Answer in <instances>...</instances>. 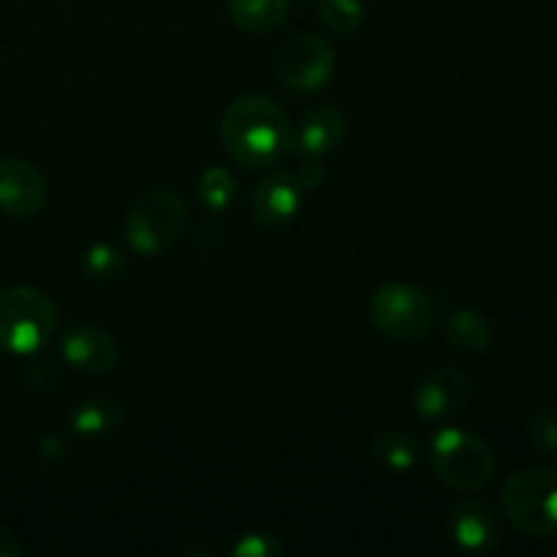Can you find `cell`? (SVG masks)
<instances>
[{"label": "cell", "instance_id": "6da1fadb", "mask_svg": "<svg viewBox=\"0 0 557 557\" xmlns=\"http://www.w3.org/2000/svg\"><path fill=\"white\" fill-rule=\"evenodd\" d=\"M221 141L228 158L239 166H275L292 150V123L272 96L245 92L223 112Z\"/></svg>", "mask_w": 557, "mask_h": 557}, {"label": "cell", "instance_id": "7a4b0ae2", "mask_svg": "<svg viewBox=\"0 0 557 557\" xmlns=\"http://www.w3.org/2000/svg\"><path fill=\"white\" fill-rule=\"evenodd\" d=\"M60 324L58 305L33 286L0 288V351L27 357L47 346Z\"/></svg>", "mask_w": 557, "mask_h": 557}, {"label": "cell", "instance_id": "3957f363", "mask_svg": "<svg viewBox=\"0 0 557 557\" xmlns=\"http://www.w3.org/2000/svg\"><path fill=\"white\" fill-rule=\"evenodd\" d=\"M185 226H188V207L183 196L163 185L145 190L131 205L123 223L128 248L147 259L169 253L183 239Z\"/></svg>", "mask_w": 557, "mask_h": 557}, {"label": "cell", "instance_id": "277c9868", "mask_svg": "<svg viewBox=\"0 0 557 557\" xmlns=\"http://www.w3.org/2000/svg\"><path fill=\"white\" fill-rule=\"evenodd\" d=\"M430 468L446 487L479 493L493 482L495 455L482 435L446 424L430 441Z\"/></svg>", "mask_w": 557, "mask_h": 557}, {"label": "cell", "instance_id": "5b68a950", "mask_svg": "<svg viewBox=\"0 0 557 557\" xmlns=\"http://www.w3.org/2000/svg\"><path fill=\"white\" fill-rule=\"evenodd\" d=\"M511 525L531 539L557 536V466L522 468L500 493Z\"/></svg>", "mask_w": 557, "mask_h": 557}, {"label": "cell", "instance_id": "8992f818", "mask_svg": "<svg viewBox=\"0 0 557 557\" xmlns=\"http://www.w3.org/2000/svg\"><path fill=\"white\" fill-rule=\"evenodd\" d=\"M370 324L392 343H419L435 324V305L424 288L392 281L370 297Z\"/></svg>", "mask_w": 557, "mask_h": 557}, {"label": "cell", "instance_id": "52a82bcc", "mask_svg": "<svg viewBox=\"0 0 557 557\" xmlns=\"http://www.w3.org/2000/svg\"><path fill=\"white\" fill-rule=\"evenodd\" d=\"M335 49L324 36L299 33L283 41L275 54V74L292 92H315L335 74Z\"/></svg>", "mask_w": 557, "mask_h": 557}, {"label": "cell", "instance_id": "ba28073f", "mask_svg": "<svg viewBox=\"0 0 557 557\" xmlns=\"http://www.w3.org/2000/svg\"><path fill=\"white\" fill-rule=\"evenodd\" d=\"M471 397V381L457 368H435L419 381L413 392V408L424 422L446 424L466 408Z\"/></svg>", "mask_w": 557, "mask_h": 557}, {"label": "cell", "instance_id": "9c48e42d", "mask_svg": "<svg viewBox=\"0 0 557 557\" xmlns=\"http://www.w3.org/2000/svg\"><path fill=\"white\" fill-rule=\"evenodd\" d=\"M60 354L82 375H107L117 368L120 346L112 332L96 324H76L60 341Z\"/></svg>", "mask_w": 557, "mask_h": 557}, {"label": "cell", "instance_id": "30bf717a", "mask_svg": "<svg viewBox=\"0 0 557 557\" xmlns=\"http://www.w3.org/2000/svg\"><path fill=\"white\" fill-rule=\"evenodd\" d=\"M47 205V180L22 158H0V212L9 218H33Z\"/></svg>", "mask_w": 557, "mask_h": 557}, {"label": "cell", "instance_id": "8fae6325", "mask_svg": "<svg viewBox=\"0 0 557 557\" xmlns=\"http://www.w3.org/2000/svg\"><path fill=\"white\" fill-rule=\"evenodd\" d=\"M449 533L466 553H493L500 544L504 528L493 506L479 498H466L451 509Z\"/></svg>", "mask_w": 557, "mask_h": 557}, {"label": "cell", "instance_id": "7c38bea8", "mask_svg": "<svg viewBox=\"0 0 557 557\" xmlns=\"http://www.w3.org/2000/svg\"><path fill=\"white\" fill-rule=\"evenodd\" d=\"M302 194L294 174L275 172L270 177L261 180L253 190V199H250V210H253V221L261 228H283L288 221H294V215L302 207Z\"/></svg>", "mask_w": 557, "mask_h": 557}, {"label": "cell", "instance_id": "4fadbf2b", "mask_svg": "<svg viewBox=\"0 0 557 557\" xmlns=\"http://www.w3.org/2000/svg\"><path fill=\"white\" fill-rule=\"evenodd\" d=\"M346 139V114L335 103H315L299 120L297 131L292 134L294 150L305 158H321L337 150Z\"/></svg>", "mask_w": 557, "mask_h": 557}, {"label": "cell", "instance_id": "5bb4252c", "mask_svg": "<svg viewBox=\"0 0 557 557\" xmlns=\"http://www.w3.org/2000/svg\"><path fill=\"white\" fill-rule=\"evenodd\" d=\"M446 341L462 357H479L493 343V326L479 310L455 308L446 315Z\"/></svg>", "mask_w": 557, "mask_h": 557}, {"label": "cell", "instance_id": "9a60e30c", "mask_svg": "<svg viewBox=\"0 0 557 557\" xmlns=\"http://www.w3.org/2000/svg\"><path fill=\"white\" fill-rule=\"evenodd\" d=\"M292 0H228V16L245 33H272L286 25Z\"/></svg>", "mask_w": 557, "mask_h": 557}, {"label": "cell", "instance_id": "2e32d148", "mask_svg": "<svg viewBox=\"0 0 557 557\" xmlns=\"http://www.w3.org/2000/svg\"><path fill=\"white\" fill-rule=\"evenodd\" d=\"M123 408L112 397H90V400L74 406L71 428H74V433L87 435V438H101V435L114 433L123 424Z\"/></svg>", "mask_w": 557, "mask_h": 557}, {"label": "cell", "instance_id": "e0dca14e", "mask_svg": "<svg viewBox=\"0 0 557 557\" xmlns=\"http://www.w3.org/2000/svg\"><path fill=\"white\" fill-rule=\"evenodd\" d=\"M373 457L381 468L392 473H408L422 460V446L406 430H384L373 441Z\"/></svg>", "mask_w": 557, "mask_h": 557}, {"label": "cell", "instance_id": "ac0fdd59", "mask_svg": "<svg viewBox=\"0 0 557 557\" xmlns=\"http://www.w3.org/2000/svg\"><path fill=\"white\" fill-rule=\"evenodd\" d=\"M82 272L92 283H117L128 272V259L120 248L109 243H96L82 256Z\"/></svg>", "mask_w": 557, "mask_h": 557}, {"label": "cell", "instance_id": "d6986e66", "mask_svg": "<svg viewBox=\"0 0 557 557\" xmlns=\"http://www.w3.org/2000/svg\"><path fill=\"white\" fill-rule=\"evenodd\" d=\"M234 196H237V180H234L232 169L207 166L205 174L199 177V199L210 212H223L232 207Z\"/></svg>", "mask_w": 557, "mask_h": 557}, {"label": "cell", "instance_id": "ffe728a7", "mask_svg": "<svg viewBox=\"0 0 557 557\" xmlns=\"http://www.w3.org/2000/svg\"><path fill=\"white\" fill-rule=\"evenodd\" d=\"M315 11H319V20L324 22L326 30L337 33V36H351L364 20L362 0H319Z\"/></svg>", "mask_w": 557, "mask_h": 557}, {"label": "cell", "instance_id": "44dd1931", "mask_svg": "<svg viewBox=\"0 0 557 557\" xmlns=\"http://www.w3.org/2000/svg\"><path fill=\"white\" fill-rule=\"evenodd\" d=\"M528 438L544 457L557 462V411L542 408L528 419Z\"/></svg>", "mask_w": 557, "mask_h": 557}, {"label": "cell", "instance_id": "7402d4cb", "mask_svg": "<svg viewBox=\"0 0 557 557\" xmlns=\"http://www.w3.org/2000/svg\"><path fill=\"white\" fill-rule=\"evenodd\" d=\"M283 553L281 539L272 533H245L239 542L232 544L228 555L234 557H277Z\"/></svg>", "mask_w": 557, "mask_h": 557}, {"label": "cell", "instance_id": "603a6c76", "mask_svg": "<svg viewBox=\"0 0 557 557\" xmlns=\"http://www.w3.org/2000/svg\"><path fill=\"white\" fill-rule=\"evenodd\" d=\"M294 180L302 190H315L326 183V169L319 161H305L302 166L294 172Z\"/></svg>", "mask_w": 557, "mask_h": 557}, {"label": "cell", "instance_id": "cb8c5ba5", "mask_svg": "<svg viewBox=\"0 0 557 557\" xmlns=\"http://www.w3.org/2000/svg\"><path fill=\"white\" fill-rule=\"evenodd\" d=\"M22 553H25V547L16 539V533L0 525V557H20Z\"/></svg>", "mask_w": 557, "mask_h": 557}, {"label": "cell", "instance_id": "d4e9b609", "mask_svg": "<svg viewBox=\"0 0 557 557\" xmlns=\"http://www.w3.org/2000/svg\"><path fill=\"white\" fill-rule=\"evenodd\" d=\"M555 313H557V299H555Z\"/></svg>", "mask_w": 557, "mask_h": 557}]
</instances>
